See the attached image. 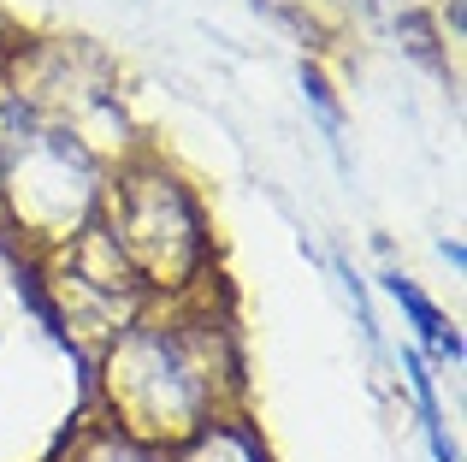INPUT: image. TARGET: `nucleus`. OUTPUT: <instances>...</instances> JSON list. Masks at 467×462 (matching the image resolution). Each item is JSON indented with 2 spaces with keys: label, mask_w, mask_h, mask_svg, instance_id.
I'll return each instance as SVG.
<instances>
[{
  "label": "nucleus",
  "mask_w": 467,
  "mask_h": 462,
  "mask_svg": "<svg viewBox=\"0 0 467 462\" xmlns=\"http://www.w3.org/2000/svg\"><path fill=\"white\" fill-rule=\"evenodd\" d=\"M385 290L397 297V309H402V314L414 320V332H420V344L432 350V356H444V362H462V332H456V326L444 320V309H438V302L426 297V290L414 285V278L390 273V278H385Z\"/></svg>",
  "instance_id": "f257e3e1"
}]
</instances>
